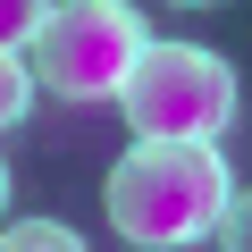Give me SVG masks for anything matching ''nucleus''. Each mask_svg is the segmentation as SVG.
I'll return each mask as SVG.
<instances>
[{"instance_id": "nucleus-1", "label": "nucleus", "mask_w": 252, "mask_h": 252, "mask_svg": "<svg viewBox=\"0 0 252 252\" xmlns=\"http://www.w3.org/2000/svg\"><path fill=\"white\" fill-rule=\"evenodd\" d=\"M235 177L219 143H135L109 168V227L135 252H185L210 235V219L227 210Z\"/></svg>"}, {"instance_id": "nucleus-2", "label": "nucleus", "mask_w": 252, "mask_h": 252, "mask_svg": "<svg viewBox=\"0 0 252 252\" xmlns=\"http://www.w3.org/2000/svg\"><path fill=\"white\" fill-rule=\"evenodd\" d=\"M109 101L126 109L135 143H219L235 118V67L202 42H143Z\"/></svg>"}, {"instance_id": "nucleus-3", "label": "nucleus", "mask_w": 252, "mask_h": 252, "mask_svg": "<svg viewBox=\"0 0 252 252\" xmlns=\"http://www.w3.org/2000/svg\"><path fill=\"white\" fill-rule=\"evenodd\" d=\"M143 42H152V26L126 0H51L34 26V76L59 101H109Z\"/></svg>"}, {"instance_id": "nucleus-4", "label": "nucleus", "mask_w": 252, "mask_h": 252, "mask_svg": "<svg viewBox=\"0 0 252 252\" xmlns=\"http://www.w3.org/2000/svg\"><path fill=\"white\" fill-rule=\"evenodd\" d=\"M0 252H84L59 219H17V227H0Z\"/></svg>"}, {"instance_id": "nucleus-5", "label": "nucleus", "mask_w": 252, "mask_h": 252, "mask_svg": "<svg viewBox=\"0 0 252 252\" xmlns=\"http://www.w3.org/2000/svg\"><path fill=\"white\" fill-rule=\"evenodd\" d=\"M26 101H34V76H26V59L17 51H0V135L26 118Z\"/></svg>"}, {"instance_id": "nucleus-6", "label": "nucleus", "mask_w": 252, "mask_h": 252, "mask_svg": "<svg viewBox=\"0 0 252 252\" xmlns=\"http://www.w3.org/2000/svg\"><path fill=\"white\" fill-rule=\"evenodd\" d=\"M42 9L51 0H0V51H26L34 26H42Z\"/></svg>"}, {"instance_id": "nucleus-7", "label": "nucleus", "mask_w": 252, "mask_h": 252, "mask_svg": "<svg viewBox=\"0 0 252 252\" xmlns=\"http://www.w3.org/2000/svg\"><path fill=\"white\" fill-rule=\"evenodd\" d=\"M210 235H219V252H252L244 244V193H227V210L210 219Z\"/></svg>"}, {"instance_id": "nucleus-8", "label": "nucleus", "mask_w": 252, "mask_h": 252, "mask_svg": "<svg viewBox=\"0 0 252 252\" xmlns=\"http://www.w3.org/2000/svg\"><path fill=\"white\" fill-rule=\"evenodd\" d=\"M0 210H9V160H0Z\"/></svg>"}, {"instance_id": "nucleus-9", "label": "nucleus", "mask_w": 252, "mask_h": 252, "mask_svg": "<svg viewBox=\"0 0 252 252\" xmlns=\"http://www.w3.org/2000/svg\"><path fill=\"white\" fill-rule=\"evenodd\" d=\"M168 9H210V0H168Z\"/></svg>"}]
</instances>
